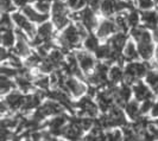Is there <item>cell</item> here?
Listing matches in <instances>:
<instances>
[{
	"label": "cell",
	"mask_w": 158,
	"mask_h": 141,
	"mask_svg": "<svg viewBox=\"0 0 158 141\" xmlns=\"http://www.w3.org/2000/svg\"><path fill=\"white\" fill-rule=\"evenodd\" d=\"M149 71L148 62L144 61H133V62H127L124 65V81L127 84L132 86L135 81L144 79L146 72Z\"/></svg>",
	"instance_id": "6da1fadb"
},
{
	"label": "cell",
	"mask_w": 158,
	"mask_h": 141,
	"mask_svg": "<svg viewBox=\"0 0 158 141\" xmlns=\"http://www.w3.org/2000/svg\"><path fill=\"white\" fill-rule=\"evenodd\" d=\"M68 94L70 95L71 99L79 100L83 95L87 94L88 84L86 81L79 79L76 76H68L64 81L63 88Z\"/></svg>",
	"instance_id": "7a4b0ae2"
},
{
	"label": "cell",
	"mask_w": 158,
	"mask_h": 141,
	"mask_svg": "<svg viewBox=\"0 0 158 141\" xmlns=\"http://www.w3.org/2000/svg\"><path fill=\"white\" fill-rule=\"evenodd\" d=\"M74 54H75V57L77 59V63L80 65V69L82 70L85 77L92 74L93 70H94L95 65L98 63V59L95 58L94 54L92 52H88L85 49H77V50H74Z\"/></svg>",
	"instance_id": "3957f363"
},
{
	"label": "cell",
	"mask_w": 158,
	"mask_h": 141,
	"mask_svg": "<svg viewBox=\"0 0 158 141\" xmlns=\"http://www.w3.org/2000/svg\"><path fill=\"white\" fill-rule=\"evenodd\" d=\"M11 18H12V22L16 25L17 29H19V30H22L23 32H25L26 36L30 38V40L36 36V31H37L36 25L32 23V22H30L22 12H18V11L12 12L11 13Z\"/></svg>",
	"instance_id": "277c9868"
},
{
	"label": "cell",
	"mask_w": 158,
	"mask_h": 141,
	"mask_svg": "<svg viewBox=\"0 0 158 141\" xmlns=\"http://www.w3.org/2000/svg\"><path fill=\"white\" fill-rule=\"evenodd\" d=\"M117 31H118V27L114 23V20L112 18H103L102 20L99 22L94 33L99 39L107 40L113 33H115Z\"/></svg>",
	"instance_id": "5b68a950"
},
{
	"label": "cell",
	"mask_w": 158,
	"mask_h": 141,
	"mask_svg": "<svg viewBox=\"0 0 158 141\" xmlns=\"http://www.w3.org/2000/svg\"><path fill=\"white\" fill-rule=\"evenodd\" d=\"M132 94L133 99H135L138 102H142L148 99H156V95L153 94V91L150 89V87L148 86L143 79H138L132 84Z\"/></svg>",
	"instance_id": "8992f818"
},
{
	"label": "cell",
	"mask_w": 158,
	"mask_h": 141,
	"mask_svg": "<svg viewBox=\"0 0 158 141\" xmlns=\"http://www.w3.org/2000/svg\"><path fill=\"white\" fill-rule=\"evenodd\" d=\"M24 99H25V94L24 93H22L20 90L13 89V90H11L8 93L4 101L6 102L8 109L16 111V110H20L22 106H23Z\"/></svg>",
	"instance_id": "52a82bcc"
},
{
	"label": "cell",
	"mask_w": 158,
	"mask_h": 141,
	"mask_svg": "<svg viewBox=\"0 0 158 141\" xmlns=\"http://www.w3.org/2000/svg\"><path fill=\"white\" fill-rule=\"evenodd\" d=\"M140 23L143 26L148 30H156L158 27V12L157 10L152 8L148 11H142L140 12Z\"/></svg>",
	"instance_id": "ba28073f"
},
{
	"label": "cell",
	"mask_w": 158,
	"mask_h": 141,
	"mask_svg": "<svg viewBox=\"0 0 158 141\" xmlns=\"http://www.w3.org/2000/svg\"><path fill=\"white\" fill-rule=\"evenodd\" d=\"M22 13L33 24H42L50 19V14H43V13L38 12L31 4L22 8Z\"/></svg>",
	"instance_id": "9c48e42d"
},
{
	"label": "cell",
	"mask_w": 158,
	"mask_h": 141,
	"mask_svg": "<svg viewBox=\"0 0 158 141\" xmlns=\"http://www.w3.org/2000/svg\"><path fill=\"white\" fill-rule=\"evenodd\" d=\"M128 38H130V37H128V34H127L126 32L117 31L107 39V42H108V44L111 45L113 51H115V52H121Z\"/></svg>",
	"instance_id": "30bf717a"
},
{
	"label": "cell",
	"mask_w": 158,
	"mask_h": 141,
	"mask_svg": "<svg viewBox=\"0 0 158 141\" xmlns=\"http://www.w3.org/2000/svg\"><path fill=\"white\" fill-rule=\"evenodd\" d=\"M121 55L125 58L127 62H133V61H138L139 58V54H138V49H137V44L132 38H128L125 44V46L121 51Z\"/></svg>",
	"instance_id": "8fae6325"
},
{
	"label": "cell",
	"mask_w": 158,
	"mask_h": 141,
	"mask_svg": "<svg viewBox=\"0 0 158 141\" xmlns=\"http://www.w3.org/2000/svg\"><path fill=\"white\" fill-rule=\"evenodd\" d=\"M123 109L125 111L126 118L131 121H135L137 119L142 116V114H140V102H138L135 99H131L130 101H127Z\"/></svg>",
	"instance_id": "7c38bea8"
},
{
	"label": "cell",
	"mask_w": 158,
	"mask_h": 141,
	"mask_svg": "<svg viewBox=\"0 0 158 141\" xmlns=\"http://www.w3.org/2000/svg\"><path fill=\"white\" fill-rule=\"evenodd\" d=\"M112 55H113V50H112L111 45L108 44V42L103 43V44H100L99 47L95 50L94 56L95 58L99 61V62H106L107 64H111V59H112Z\"/></svg>",
	"instance_id": "4fadbf2b"
},
{
	"label": "cell",
	"mask_w": 158,
	"mask_h": 141,
	"mask_svg": "<svg viewBox=\"0 0 158 141\" xmlns=\"http://www.w3.org/2000/svg\"><path fill=\"white\" fill-rule=\"evenodd\" d=\"M108 81L114 86L120 84L124 81V66L119 64H112L108 70Z\"/></svg>",
	"instance_id": "5bb4252c"
},
{
	"label": "cell",
	"mask_w": 158,
	"mask_h": 141,
	"mask_svg": "<svg viewBox=\"0 0 158 141\" xmlns=\"http://www.w3.org/2000/svg\"><path fill=\"white\" fill-rule=\"evenodd\" d=\"M16 33L15 29H10V30H0V45L12 49L16 44Z\"/></svg>",
	"instance_id": "9a60e30c"
},
{
	"label": "cell",
	"mask_w": 158,
	"mask_h": 141,
	"mask_svg": "<svg viewBox=\"0 0 158 141\" xmlns=\"http://www.w3.org/2000/svg\"><path fill=\"white\" fill-rule=\"evenodd\" d=\"M144 82L150 87V89L153 91V94L157 96L158 94V69H149L146 72Z\"/></svg>",
	"instance_id": "2e32d148"
},
{
	"label": "cell",
	"mask_w": 158,
	"mask_h": 141,
	"mask_svg": "<svg viewBox=\"0 0 158 141\" xmlns=\"http://www.w3.org/2000/svg\"><path fill=\"white\" fill-rule=\"evenodd\" d=\"M82 44H83V49L86 51L94 54L95 50L100 45V39L96 37V34L94 32H89L86 36V38L82 40Z\"/></svg>",
	"instance_id": "e0dca14e"
},
{
	"label": "cell",
	"mask_w": 158,
	"mask_h": 141,
	"mask_svg": "<svg viewBox=\"0 0 158 141\" xmlns=\"http://www.w3.org/2000/svg\"><path fill=\"white\" fill-rule=\"evenodd\" d=\"M16 89V83L15 81L6 77V76H2L0 75V96L1 95H6L8 94L11 90Z\"/></svg>",
	"instance_id": "ac0fdd59"
},
{
	"label": "cell",
	"mask_w": 158,
	"mask_h": 141,
	"mask_svg": "<svg viewBox=\"0 0 158 141\" xmlns=\"http://www.w3.org/2000/svg\"><path fill=\"white\" fill-rule=\"evenodd\" d=\"M126 20L130 30L135 27V26H139V24H140V13L137 12L135 8L128 10L126 12Z\"/></svg>",
	"instance_id": "d6986e66"
},
{
	"label": "cell",
	"mask_w": 158,
	"mask_h": 141,
	"mask_svg": "<svg viewBox=\"0 0 158 141\" xmlns=\"http://www.w3.org/2000/svg\"><path fill=\"white\" fill-rule=\"evenodd\" d=\"M106 141H124V133L120 128H111L105 131Z\"/></svg>",
	"instance_id": "ffe728a7"
},
{
	"label": "cell",
	"mask_w": 158,
	"mask_h": 141,
	"mask_svg": "<svg viewBox=\"0 0 158 141\" xmlns=\"http://www.w3.org/2000/svg\"><path fill=\"white\" fill-rule=\"evenodd\" d=\"M32 6L36 8L38 12L43 13V14H50V11H51V1H49V0L33 1Z\"/></svg>",
	"instance_id": "44dd1931"
},
{
	"label": "cell",
	"mask_w": 158,
	"mask_h": 141,
	"mask_svg": "<svg viewBox=\"0 0 158 141\" xmlns=\"http://www.w3.org/2000/svg\"><path fill=\"white\" fill-rule=\"evenodd\" d=\"M13 22L11 18V13L2 12L0 14V30H10L13 29Z\"/></svg>",
	"instance_id": "7402d4cb"
},
{
	"label": "cell",
	"mask_w": 158,
	"mask_h": 141,
	"mask_svg": "<svg viewBox=\"0 0 158 141\" xmlns=\"http://www.w3.org/2000/svg\"><path fill=\"white\" fill-rule=\"evenodd\" d=\"M0 75L10 77V79H15L18 75V69L11 66L10 64H7V65H0Z\"/></svg>",
	"instance_id": "603a6c76"
},
{
	"label": "cell",
	"mask_w": 158,
	"mask_h": 141,
	"mask_svg": "<svg viewBox=\"0 0 158 141\" xmlns=\"http://www.w3.org/2000/svg\"><path fill=\"white\" fill-rule=\"evenodd\" d=\"M153 102L155 99H148V100H144L140 102V114L142 116H146L150 114V110L153 106Z\"/></svg>",
	"instance_id": "cb8c5ba5"
},
{
	"label": "cell",
	"mask_w": 158,
	"mask_h": 141,
	"mask_svg": "<svg viewBox=\"0 0 158 141\" xmlns=\"http://www.w3.org/2000/svg\"><path fill=\"white\" fill-rule=\"evenodd\" d=\"M135 5L138 8H140V11H148L155 8V1L153 0H135Z\"/></svg>",
	"instance_id": "d4e9b609"
},
{
	"label": "cell",
	"mask_w": 158,
	"mask_h": 141,
	"mask_svg": "<svg viewBox=\"0 0 158 141\" xmlns=\"http://www.w3.org/2000/svg\"><path fill=\"white\" fill-rule=\"evenodd\" d=\"M10 54H11V51H8L7 47L0 45V61H6V59H8Z\"/></svg>",
	"instance_id": "484cf974"
},
{
	"label": "cell",
	"mask_w": 158,
	"mask_h": 141,
	"mask_svg": "<svg viewBox=\"0 0 158 141\" xmlns=\"http://www.w3.org/2000/svg\"><path fill=\"white\" fill-rule=\"evenodd\" d=\"M88 6L96 12H100V6H101V0H90V2L88 4Z\"/></svg>",
	"instance_id": "4316f807"
},
{
	"label": "cell",
	"mask_w": 158,
	"mask_h": 141,
	"mask_svg": "<svg viewBox=\"0 0 158 141\" xmlns=\"http://www.w3.org/2000/svg\"><path fill=\"white\" fill-rule=\"evenodd\" d=\"M12 2H13V5L18 8H23L25 7L26 5H29L30 2H31V0H12Z\"/></svg>",
	"instance_id": "83f0119b"
},
{
	"label": "cell",
	"mask_w": 158,
	"mask_h": 141,
	"mask_svg": "<svg viewBox=\"0 0 158 141\" xmlns=\"http://www.w3.org/2000/svg\"><path fill=\"white\" fill-rule=\"evenodd\" d=\"M150 116L153 119V120H155V119H158V100L153 102V106H152V108H151V110H150Z\"/></svg>",
	"instance_id": "f1b7e54d"
},
{
	"label": "cell",
	"mask_w": 158,
	"mask_h": 141,
	"mask_svg": "<svg viewBox=\"0 0 158 141\" xmlns=\"http://www.w3.org/2000/svg\"><path fill=\"white\" fill-rule=\"evenodd\" d=\"M7 111H8V107H7V104H6V102L0 100V115L5 114V113H7Z\"/></svg>",
	"instance_id": "f546056e"
},
{
	"label": "cell",
	"mask_w": 158,
	"mask_h": 141,
	"mask_svg": "<svg viewBox=\"0 0 158 141\" xmlns=\"http://www.w3.org/2000/svg\"><path fill=\"white\" fill-rule=\"evenodd\" d=\"M49 141H65L63 138H57V136H54V138H51Z\"/></svg>",
	"instance_id": "4dcf8cb0"
},
{
	"label": "cell",
	"mask_w": 158,
	"mask_h": 141,
	"mask_svg": "<svg viewBox=\"0 0 158 141\" xmlns=\"http://www.w3.org/2000/svg\"><path fill=\"white\" fill-rule=\"evenodd\" d=\"M12 141H22V140H20V139H18V138H16V139H13Z\"/></svg>",
	"instance_id": "1f68e13d"
},
{
	"label": "cell",
	"mask_w": 158,
	"mask_h": 141,
	"mask_svg": "<svg viewBox=\"0 0 158 141\" xmlns=\"http://www.w3.org/2000/svg\"><path fill=\"white\" fill-rule=\"evenodd\" d=\"M155 141H158V139H156V140H155Z\"/></svg>",
	"instance_id": "d6a6232c"
},
{
	"label": "cell",
	"mask_w": 158,
	"mask_h": 141,
	"mask_svg": "<svg viewBox=\"0 0 158 141\" xmlns=\"http://www.w3.org/2000/svg\"><path fill=\"white\" fill-rule=\"evenodd\" d=\"M0 14H1V11H0Z\"/></svg>",
	"instance_id": "836d02e7"
},
{
	"label": "cell",
	"mask_w": 158,
	"mask_h": 141,
	"mask_svg": "<svg viewBox=\"0 0 158 141\" xmlns=\"http://www.w3.org/2000/svg\"><path fill=\"white\" fill-rule=\"evenodd\" d=\"M157 29H158V27H157Z\"/></svg>",
	"instance_id": "e575fe53"
}]
</instances>
